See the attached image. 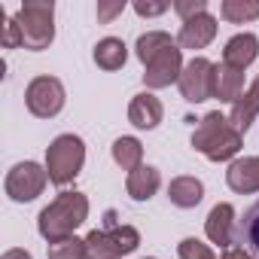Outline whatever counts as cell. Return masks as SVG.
Instances as JSON below:
<instances>
[{"label": "cell", "mask_w": 259, "mask_h": 259, "mask_svg": "<svg viewBox=\"0 0 259 259\" xmlns=\"http://www.w3.org/2000/svg\"><path fill=\"white\" fill-rule=\"evenodd\" d=\"M138 58L147 67V73H144L147 89H165V85L177 82L186 67L183 49L165 31H150V34L138 37Z\"/></svg>", "instance_id": "1"}, {"label": "cell", "mask_w": 259, "mask_h": 259, "mask_svg": "<svg viewBox=\"0 0 259 259\" xmlns=\"http://www.w3.org/2000/svg\"><path fill=\"white\" fill-rule=\"evenodd\" d=\"M192 147L210 162H229L241 150V132L220 110H213V113H207L198 122V128L192 132Z\"/></svg>", "instance_id": "2"}, {"label": "cell", "mask_w": 259, "mask_h": 259, "mask_svg": "<svg viewBox=\"0 0 259 259\" xmlns=\"http://www.w3.org/2000/svg\"><path fill=\"white\" fill-rule=\"evenodd\" d=\"M89 217V198L82 192H61L49 207L40 210V220H37V229L40 235L52 244V241H61V238H70Z\"/></svg>", "instance_id": "3"}, {"label": "cell", "mask_w": 259, "mask_h": 259, "mask_svg": "<svg viewBox=\"0 0 259 259\" xmlns=\"http://www.w3.org/2000/svg\"><path fill=\"white\" fill-rule=\"evenodd\" d=\"M16 25L25 49L31 52L49 49V43L55 40V4L52 0H28L16 16Z\"/></svg>", "instance_id": "4"}, {"label": "cell", "mask_w": 259, "mask_h": 259, "mask_svg": "<svg viewBox=\"0 0 259 259\" xmlns=\"http://www.w3.org/2000/svg\"><path fill=\"white\" fill-rule=\"evenodd\" d=\"M85 165V144L76 135H58L46 150V174L55 186H67Z\"/></svg>", "instance_id": "5"}, {"label": "cell", "mask_w": 259, "mask_h": 259, "mask_svg": "<svg viewBox=\"0 0 259 259\" xmlns=\"http://www.w3.org/2000/svg\"><path fill=\"white\" fill-rule=\"evenodd\" d=\"M141 244V232L135 226H107V229H95L85 235V247H89V259H122L128 253H135Z\"/></svg>", "instance_id": "6"}, {"label": "cell", "mask_w": 259, "mask_h": 259, "mask_svg": "<svg viewBox=\"0 0 259 259\" xmlns=\"http://www.w3.org/2000/svg\"><path fill=\"white\" fill-rule=\"evenodd\" d=\"M25 104L40 119L58 116L64 110V85H61V79H55V76H37V79H31V85L25 92Z\"/></svg>", "instance_id": "7"}, {"label": "cell", "mask_w": 259, "mask_h": 259, "mask_svg": "<svg viewBox=\"0 0 259 259\" xmlns=\"http://www.w3.org/2000/svg\"><path fill=\"white\" fill-rule=\"evenodd\" d=\"M213 73H217V64H210V61L201 58V55L192 58V61L183 67L180 79H177L180 95H183L189 104H201V101L213 98Z\"/></svg>", "instance_id": "8"}, {"label": "cell", "mask_w": 259, "mask_h": 259, "mask_svg": "<svg viewBox=\"0 0 259 259\" xmlns=\"http://www.w3.org/2000/svg\"><path fill=\"white\" fill-rule=\"evenodd\" d=\"M46 180H49L46 168H40L37 162H19V165L7 174L4 189H7V195H10L13 201H34V198L46 189Z\"/></svg>", "instance_id": "9"}, {"label": "cell", "mask_w": 259, "mask_h": 259, "mask_svg": "<svg viewBox=\"0 0 259 259\" xmlns=\"http://www.w3.org/2000/svg\"><path fill=\"white\" fill-rule=\"evenodd\" d=\"M213 37H217V19H213L210 13H201V16L183 22L180 34H177V46L195 52V49H204Z\"/></svg>", "instance_id": "10"}, {"label": "cell", "mask_w": 259, "mask_h": 259, "mask_svg": "<svg viewBox=\"0 0 259 259\" xmlns=\"http://www.w3.org/2000/svg\"><path fill=\"white\" fill-rule=\"evenodd\" d=\"M204 232L213 244H220L223 250H229L235 244V207L232 204H217L210 213H207V223H204Z\"/></svg>", "instance_id": "11"}, {"label": "cell", "mask_w": 259, "mask_h": 259, "mask_svg": "<svg viewBox=\"0 0 259 259\" xmlns=\"http://www.w3.org/2000/svg\"><path fill=\"white\" fill-rule=\"evenodd\" d=\"M226 183L247 195V192H256L259 189V156H247V159H235L226 171Z\"/></svg>", "instance_id": "12"}, {"label": "cell", "mask_w": 259, "mask_h": 259, "mask_svg": "<svg viewBox=\"0 0 259 259\" xmlns=\"http://www.w3.org/2000/svg\"><path fill=\"white\" fill-rule=\"evenodd\" d=\"M162 116H165V107H162V101L156 95L144 92V95L132 98V107H128V119H132V125L147 128V132H150V128H156L162 122Z\"/></svg>", "instance_id": "13"}, {"label": "cell", "mask_w": 259, "mask_h": 259, "mask_svg": "<svg viewBox=\"0 0 259 259\" xmlns=\"http://www.w3.org/2000/svg\"><path fill=\"white\" fill-rule=\"evenodd\" d=\"M259 55V40L253 34H235L226 49H223V64L235 67V70H244L247 64H253Z\"/></svg>", "instance_id": "14"}, {"label": "cell", "mask_w": 259, "mask_h": 259, "mask_svg": "<svg viewBox=\"0 0 259 259\" xmlns=\"http://www.w3.org/2000/svg\"><path fill=\"white\" fill-rule=\"evenodd\" d=\"M244 95V70H235L229 64H217L213 73V98L223 104H235Z\"/></svg>", "instance_id": "15"}, {"label": "cell", "mask_w": 259, "mask_h": 259, "mask_svg": "<svg viewBox=\"0 0 259 259\" xmlns=\"http://www.w3.org/2000/svg\"><path fill=\"white\" fill-rule=\"evenodd\" d=\"M259 116V76L253 79V85L232 104V113H229V122L238 128V132H247L250 122Z\"/></svg>", "instance_id": "16"}, {"label": "cell", "mask_w": 259, "mask_h": 259, "mask_svg": "<svg viewBox=\"0 0 259 259\" xmlns=\"http://www.w3.org/2000/svg\"><path fill=\"white\" fill-rule=\"evenodd\" d=\"M159 186H162V177L150 165H141L138 171H132L128 180H125V189H128V195H132L135 201H150L159 192Z\"/></svg>", "instance_id": "17"}, {"label": "cell", "mask_w": 259, "mask_h": 259, "mask_svg": "<svg viewBox=\"0 0 259 259\" xmlns=\"http://www.w3.org/2000/svg\"><path fill=\"white\" fill-rule=\"evenodd\" d=\"M235 244H241L253 259H259V201H253V204L244 210V217L238 220Z\"/></svg>", "instance_id": "18"}, {"label": "cell", "mask_w": 259, "mask_h": 259, "mask_svg": "<svg viewBox=\"0 0 259 259\" xmlns=\"http://www.w3.org/2000/svg\"><path fill=\"white\" fill-rule=\"evenodd\" d=\"M168 198L177 207H195L204 198V186L198 177H174L168 186Z\"/></svg>", "instance_id": "19"}, {"label": "cell", "mask_w": 259, "mask_h": 259, "mask_svg": "<svg viewBox=\"0 0 259 259\" xmlns=\"http://www.w3.org/2000/svg\"><path fill=\"white\" fill-rule=\"evenodd\" d=\"M125 58H128V49H125V43L116 40V37H104V40L95 46V64L104 67V70H119V67L125 64Z\"/></svg>", "instance_id": "20"}, {"label": "cell", "mask_w": 259, "mask_h": 259, "mask_svg": "<svg viewBox=\"0 0 259 259\" xmlns=\"http://www.w3.org/2000/svg\"><path fill=\"white\" fill-rule=\"evenodd\" d=\"M113 159H116V165L122 168V171H138L141 168V162H144V147H141V141L138 138H119L116 144H113Z\"/></svg>", "instance_id": "21"}, {"label": "cell", "mask_w": 259, "mask_h": 259, "mask_svg": "<svg viewBox=\"0 0 259 259\" xmlns=\"http://www.w3.org/2000/svg\"><path fill=\"white\" fill-rule=\"evenodd\" d=\"M220 13H223L226 22L244 25L250 19H259V0H223Z\"/></svg>", "instance_id": "22"}, {"label": "cell", "mask_w": 259, "mask_h": 259, "mask_svg": "<svg viewBox=\"0 0 259 259\" xmlns=\"http://www.w3.org/2000/svg\"><path fill=\"white\" fill-rule=\"evenodd\" d=\"M49 259H89V247H85V238H61V241H52L49 244Z\"/></svg>", "instance_id": "23"}, {"label": "cell", "mask_w": 259, "mask_h": 259, "mask_svg": "<svg viewBox=\"0 0 259 259\" xmlns=\"http://www.w3.org/2000/svg\"><path fill=\"white\" fill-rule=\"evenodd\" d=\"M177 253H180V259H217L213 250L207 244H201L198 238H183L180 247H177Z\"/></svg>", "instance_id": "24"}, {"label": "cell", "mask_w": 259, "mask_h": 259, "mask_svg": "<svg viewBox=\"0 0 259 259\" xmlns=\"http://www.w3.org/2000/svg\"><path fill=\"white\" fill-rule=\"evenodd\" d=\"M0 22H4V49H16V46H22V34H19L16 19L10 22V19L4 16V10H0Z\"/></svg>", "instance_id": "25"}, {"label": "cell", "mask_w": 259, "mask_h": 259, "mask_svg": "<svg viewBox=\"0 0 259 259\" xmlns=\"http://www.w3.org/2000/svg\"><path fill=\"white\" fill-rule=\"evenodd\" d=\"M174 10L183 16V22H189V19L201 16V13H207V4H204V0H177Z\"/></svg>", "instance_id": "26"}, {"label": "cell", "mask_w": 259, "mask_h": 259, "mask_svg": "<svg viewBox=\"0 0 259 259\" xmlns=\"http://www.w3.org/2000/svg\"><path fill=\"white\" fill-rule=\"evenodd\" d=\"M122 10H125V0H116V4H98V19L101 22H113Z\"/></svg>", "instance_id": "27"}, {"label": "cell", "mask_w": 259, "mask_h": 259, "mask_svg": "<svg viewBox=\"0 0 259 259\" xmlns=\"http://www.w3.org/2000/svg\"><path fill=\"white\" fill-rule=\"evenodd\" d=\"M165 10H168V4H147V0H138V4H135L138 16H162Z\"/></svg>", "instance_id": "28"}, {"label": "cell", "mask_w": 259, "mask_h": 259, "mask_svg": "<svg viewBox=\"0 0 259 259\" xmlns=\"http://www.w3.org/2000/svg\"><path fill=\"white\" fill-rule=\"evenodd\" d=\"M223 259H253V256H250L244 247H229V250L223 253Z\"/></svg>", "instance_id": "29"}, {"label": "cell", "mask_w": 259, "mask_h": 259, "mask_svg": "<svg viewBox=\"0 0 259 259\" xmlns=\"http://www.w3.org/2000/svg\"><path fill=\"white\" fill-rule=\"evenodd\" d=\"M0 259H31V253H28V250H22V247H13V250H7Z\"/></svg>", "instance_id": "30"}]
</instances>
